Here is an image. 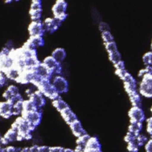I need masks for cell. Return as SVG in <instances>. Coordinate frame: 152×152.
Listing matches in <instances>:
<instances>
[{
  "label": "cell",
  "mask_w": 152,
  "mask_h": 152,
  "mask_svg": "<svg viewBox=\"0 0 152 152\" xmlns=\"http://www.w3.org/2000/svg\"><path fill=\"white\" fill-rule=\"evenodd\" d=\"M21 116L24 118L33 127L36 128L40 123L42 118V112L41 109H37L36 110L24 112Z\"/></svg>",
  "instance_id": "277c9868"
},
{
  "label": "cell",
  "mask_w": 152,
  "mask_h": 152,
  "mask_svg": "<svg viewBox=\"0 0 152 152\" xmlns=\"http://www.w3.org/2000/svg\"><path fill=\"white\" fill-rule=\"evenodd\" d=\"M124 83V87L126 93L128 94L137 91V82L135 78L128 71L121 78Z\"/></svg>",
  "instance_id": "8992f818"
},
{
  "label": "cell",
  "mask_w": 152,
  "mask_h": 152,
  "mask_svg": "<svg viewBox=\"0 0 152 152\" xmlns=\"http://www.w3.org/2000/svg\"><path fill=\"white\" fill-rule=\"evenodd\" d=\"M28 152H39V145H33L29 147Z\"/></svg>",
  "instance_id": "7bdbcfd3"
},
{
  "label": "cell",
  "mask_w": 152,
  "mask_h": 152,
  "mask_svg": "<svg viewBox=\"0 0 152 152\" xmlns=\"http://www.w3.org/2000/svg\"><path fill=\"white\" fill-rule=\"evenodd\" d=\"M86 148L93 150H101L102 147L99 140L96 137H91L88 140L86 147Z\"/></svg>",
  "instance_id": "7402d4cb"
},
{
  "label": "cell",
  "mask_w": 152,
  "mask_h": 152,
  "mask_svg": "<svg viewBox=\"0 0 152 152\" xmlns=\"http://www.w3.org/2000/svg\"><path fill=\"white\" fill-rule=\"evenodd\" d=\"M42 63L52 72L53 75H59L62 73V67L61 64L57 62L52 56L46 57Z\"/></svg>",
  "instance_id": "52a82bcc"
},
{
  "label": "cell",
  "mask_w": 152,
  "mask_h": 152,
  "mask_svg": "<svg viewBox=\"0 0 152 152\" xmlns=\"http://www.w3.org/2000/svg\"><path fill=\"white\" fill-rule=\"evenodd\" d=\"M37 10H42V5L41 1L39 0H35L33 1L30 11H37Z\"/></svg>",
  "instance_id": "836d02e7"
},
{
  "label": "cell",
  "mask_w": 152,
  "mask_h": 152,
  "mask_svg": "<svg viewBox=\"0 0 152 152\" xmlns=\"http://www.w3.org/2000/svg\"><path fill=\"white\" fill-rule=\"evenodd\" d=\"M34 70L36 74L43 80H49L51 81L54 76L52 72L42 62H40Z\"/></svg>",
  "instance_id": "8fae6325"
},
{
  "label": "cell",
  "mask_w": 152,
  "mask_h": 152,
  "mask_svg": "<svg viewBox=\"0 0 152 152\" xmlns=\"http://www.w3.org/2000/svg\"><path fill=\"white\" fill-rule=\"evenodd\" d=\"M84 152H102V149L101 150H93V149H89V148H85Z\"/></svg>",
  "instance_id": "bcb514c9"
},
{
  "label": "cell",
  "mask_w": 152,
  "mask_h": 152,
  "mask_svg": "<svg viewBox=\"0 0 152 152\" xmlns=\"http://www.w3.org/2000/svg\"><path fill=\"white\" fill-rule=\"evenodd\" d=\"M139 92L147 98H152V74H147L142 78L140 84Z\"/></svg>",
  "instance_id": "3957f363"
},
{
  "label": "cell",
  "mask_w": 152,
  "mask_h": 152,
  "mask_svg": "<svg viewBox=\"0 0 152 152\" xmlns=\"http://www.w3.org/2000/svg\"><path fill=\"white\" fill-rule=\"evenodd\" d=\"M145 150L146 152H152V138L148 140L145 144Z\"/></svg>",
  "instance_id": "b9f144b4"
},
{
  "label": "cell",
  "mask_w": 152,
  "mask_h": 152,
  "mask_svg": "<svg viewBox=\"0 0 152 152\" xmlns=\"http://www.w3.org/2000/svg\"><path fill=\"white\" fill-rule=\"evenodd\" d=\"M147 141V138L145 135L142 134H139L137 135L134 142L139 147H141L143 145L145 144Z\"/></svg>",
  "instance_id": "f546056e"
},
{
  "label": "cell",
  "mask_w": 152,
  "mask_h": 152,
  "mask_svg": "<svg viewBox=\"0 0 152 152\" xmlns=\"http://www.w3.org/2000/svg\"><path fill=\"white\" fill-rule=\"evenodd\" d=\"M29 97V99L31 100L37 109H41L46 103L45 96L39 90L34 93Z\"/></svg>",
  "instance_id": "7c38bea8"
},
{
  "label": "cell",
  "mask_w": 152,
  "mask_h": 152,
  "mask_svg": "<svg viewBox=\"0 0 152 152\" xmlns=\"http://www.w3.org/2000/svg\"><path fill=\"white\" fill-rule=\"evenodd\" d=\"M43 45V37H30L24 46L31 49H36V48L42 46Z\"/></svg>",
  "instance_id": "e0dca14e"
},
{
  "label": "cell",
  "mask_w": 152,
  "mask_h": 152,
  "mask_svg": "<svg viewBox=\"0 0 152 152\" xmlns=\"http://www.w3.org/2000/svg\"><path fill=\"white\" fill-rule=\"evenodd\" d=\"M18 94H20L18 88L14 85H10L4 93L3 96L6 99V101L10 102Z\"/></svg>",
  "instance_id": "d6986e66"
},
{
  "label": "cell",
  "mask_w": 152,
  "mask_h": 152,
  "mask_svg": "<svg viewBox=\"0 0 152 152\" xmlns=\"http://www.w3.org/2000/svg\"><path fill=\"white\" fill-rule=\"evenodd\" d=\"M130 124L142 123L145 119V113L140 107L132 106L128 111Z\"/></svg>",
  "instance_id": "5b68a950"
},
{
  "label": "cell",
  "mask_w": 152,
  "mask_h": 152,
  "mask_svg": "<svg viewBox=\"0 0 152 152\" xmlns=\"http://www.w3.org/2000/svg\"><path fill=\"white\" fill-rule=\"evenodd\" d=\"M0 115L8 119L12 115V104L8 101L0 102Z\"/></svg>",
  "instance_id": "4fadbf2b"
},
{
  "label": "cell",
  "mask_w": 152,
  "mask_h": 152,
  "mask_svg": "<svg viewBox=\"0 0 152 152\" xmlns=\"http://www.w3.org/2000/svg\"><path fill=\"white\" fill-rule=\"evenodd\" d=\"M23 101L18 102L12 105V115H22L23 112Z\"/></svg>",
  "instance_id": "4316f807"
},
{
  "label": "cell",
  "mask_w": 152,
  "mask_h": 152,
  "mask_svg": "<svg viewBox=\"0 0 152 152\" xmlns=\"http://www.w3.org/2000/svg\"><path fill=\"white\" fill-rule=\"evenodd\" d=\"M69 127L74 135L78 138L86 134H87L86 130L82 126L81 122L77 119L69 125Z\"/></svg>",
  "instance_id": "9a60e30c"
},
{
  "label": "cell",
  "mask_w": 152,
  "mask_h": 152,
  "mask_svg": "<svg viewBox=\"0 0 152 152\" xmlns=\"http://www.w3.org/2000/svg\"><path fill=\"white\" fill-rule=\"evenodd\" d=\"M0 152H3V148L2 147L1 144H0Z\"/></svg>",
  "instance_id": "681fc988"
},
{
  "label": "cell",
  "mask_w": 152,
  "mask_h": 152,
  "mask_svg": "<svg viewBox=\"0 0 152 152\" xmlns=\"http://www.w3.org/2000/svg\"><path fill=\"white\" fill-rule=\"evenodd\" d=\"M61 23L60 21L54 17L48 18L43 22V26L45 31L52 33L58 29Z\"/></svg>",
  "instance_id": "30bf717a"
},
{
  "label": "cell",
  "mask_w": 152,
  "mask_h": 152,
  "mask_svg": "<svg viewBox=\"0 0 152 152\" xmlns=\"http://www.w3.org/2000/svg\"><path fill=\"white\" fill-rule=\"evenodd\" d=\"M109 55V59L110 61L114 65L118 62L120 61L121 59V54L119 52V50L117 49L116 50H114L113 52H111L110 53H108Z\"/></svg>",
  "instance_id": "d4e9b609"
},
{
  "label": "cell",
  "mask_w": 152,
  "mask_h": 152,
  "mask_svg": "<svg viewBox=\"0 0 152 152\" xmlns=\"http://www.w3.org/2000/svg\"><path fill=\"white\" fill-rule=\"evenodd\" d=\"M49 147L46 145L39 146V152H49Z\"/></svg>",
  "instance_id": "f6af8a7d"
},
{
  "label": "cell",
  "mask_w": 152,
  "mask_h": 152,
  "mask_svg": "<svg viewBox=\"0 0 152 152\" xmlns=\"http://www.w3.org/2000/svg\"><path fill=\"white\" fill-rule=\"evenodd\" d=\"M68 4L64 0L56 1L52 7V12L54 18L58 19L61 23L65 20L68 14L66 13Z\"/></svg>",
  "instance_id": "7a4b0ae2"
},
{
  "label": "cell",
  "mask_w": 152,
  "mask_h": 152,
  "mask_svg": "<svg viewBox=\"0 0 152 152\" xmlns=\"http://www.w3.org/2000/svg\"><path fill=\"white\" fill-rule=\"evenodd\" d=\"M39 90L46 97L54 100L60 97L51 81L49 80H43L37 86Z\"/></svg>",
  "instance_id": "6da1fadb"
},
{
  "label": "cell",
  "mask_w": 152,
  "mask_h": 152,
  "mask_svg": "<svg viewBox=\"0 0 152 152\" xmlns=\"http://www.w3.org/2000/svg\"><path fill=\"white\" fill-rule=\"evenodd\" d=\"M28 149H29V147H24V148H20V152H28Z\"/></svg>",
  "instance_id": "7dc6e473"
},
{
  "label": "cell",
  "mask_w": 152,
  "mask_h": 152,
  "mask_svg": "<svg viewBox=\"0 0 152 152\" xmlns=\"http://www.w3.org/2000/svg\"><path fill=\"white\" fill-rule=\"evenodd\" d=\"M20 148H17L12 145L7 146L5 148H3V152H20Z\"/></svg>",
  "instance_id": "f35d334b"
},
{
  "label": "cell",
  "mask_w": 152,
  "mask_h": 152,
  "mask_svg": "<svg viewBox=\"0 0 152 152\" xmlns=\"http://www.w3.org/2000/svg\"><path fill=\"white\" fill-rule=\"evenodd\" d=\"M42 10H37V11H30L29 13L31 17V18L33 21H41V16H42Z\"/></svg>",
  "instance_id": "1f68e13d"
},
{
  "label": "cell",
  "mask_w": 152,
  "mask_h": 152,
  "mask_svg": "<svg viewBox=\"0 0 152 152\" xmlns=\"http://www.w3.org/2000/svg\"><path fill=\"white\" fill-rule=\"evenodd\" d=\"M107 24L106 23H100V25H99V30L103 32V31H108L107 30L106 28H107Z\"/></svg>",
  "instance_id": "ee69618b"
},
{
  "label": "cell",
  "mask_w": 152,
  "mask_h": 152,
  "mask_svg": "<svg viewBox=\"0 0 152 152\" xmlns=\"http://www.w3.org/2000/svg\"><path fill=\"white\" fill-rule=\"evenodd\" d=\"M63 152H75L74 150L71 148H64Z\"/></svg>",
  "instance_id": "c3c4849f"
},
{
  "label": "cell",
  "mask_w": 152,
  "mask_h": 152,
  "mask_svg": "<svg viewBox=\"0 0 152 152\" xmlns=\"http://www.w3.org/2000/svg\"><path fill=\"white\" fill-rule=\"evenodd\" d=\"M139 148L135 142L128 143L127 145V150L129 152H138Z\"/></svg>",
  "instance_id": "8d00e7d4"
},
{
  "label": "cell",
  "mask_w": 152,
  "mask_h": 152,
  "mask_svg": "<svg viewBox=\"0 0 152 152\" xmlns=\"http://www.w3.org/2000/svg\"><path fill=\"white\" fill-rule=\"evenodd\" d=\"M142 62L145 66H152V52H148L144 54Z\"/></svg>",
  "instance_id": "4dcf8cb0"
},
{
  "label": "cell",
  "mask_w": 152,
  "mask_h": 152,
  "mask_svg": "<svg viewBox=\"0 0 152 152\" xmlns=\"http://www.w3.org/2000/svg\"><path fill=\"white\" fill-rule=\"evenodd\" d=\"M129 101L132 106H137L141 107L142 99L140 94L137 91L133 92L128 94Z\"/></svg>",
  "instance_id": "44dd1931"
},
{
  "label": "cell",
  "mask_w": 152,
  "mask_h": 152,
  "mask_svg": "<svg viewBox=\"0 0 152 152\" xmlns=\"http://www.w3.org/2000/svg\"><path fill=\"white\" fill-rule=\"evenodd\" d=\"M1 118H2V117H1V116L0 115V121H1Z\"/></svg>",
  "instance_id": "f5cc1de1"
},
{
  "label": "cell",
  "mask_w": 152,
  "mask_h": 152,
  "mask_svg": "<svg viewBox=\"0 0 152 152\" xmlns=\"http://www.w3.org/2000/svg\"><path fill=\"white\" fill-rule=\"evenodd\" d=\"M57 62L61 63L66 58V53L64 49L62 48H56L52 53L51 55Z\"/></svg>",
  "instance_id": "ffe728a7"
},
{
  "label": "cell",
  "mask_w": 152,
  "mask_h": 152,
  "mask_svg": "<svg viewBox=\"0 0 152 152\" xmlns=\"http://www.w3.org/2000/svg\"><path fill=\"white\" fill-rule=\"evenodd\" d=\"M147 74H152V66H145L144 68L140 69L138 72V76L139 77H143Z\"/></svg>",
  "instance_id": "d6a6232c"
},
{
  "label": "cell",
  "mask_w": 152,
  "mask_h": 152,
  "mask_svg": "<svg viewBox=\"0 0 152 152\" xmlns=\"http://www.w3.org/2000/svg\"><path fill=\"white\" fill-rule=\"evenodd\" d=\"M37 109L36 107L33 103L31 101V100H26L23 101V112H29L37 110Z\"/></svg>",
  "instance_id": "484cf974"
},
{
  "label": "cell",
  "mask_w": 152,
  "mask_h": 152,
  "mask_svg": "<svg viewBox=\"0 0 152 152\" xmlns=\"http://www.w3.org/2000/svg\"><path fill=\"white\" fill-rule=\"evenodd\" d=\"M136 137H137V135H135L129 132H128L124 137V140L126 142H127V144L133 142H134Z\"/></svg>",
  "instance_id": "d590c367"
},
{
  "label": "cell",
  "mask_w": 152,
  "mask_h": 152,
  "mask_svg": "<svg viewBox=\"0 0 152 152\" xmlns=\"http://www.w3.org/2000/svg\"><path fill=\"white\" fill-rule=\"evenodd\" d=\"M104 45H105L106 50H107V53H110L111 52H113V51L116 50L118 49L117 45H116V43H115V41L106 43Z\"/></svg>",
  "instance_id": "e575fe53"
},
{
  "label": "cell",
  "mask_w": 152,
  "mask_h": 152,
  "mask_svg": "<svg viewBox=\"0 0 152 152\" xmlns=\"http://www.w3.org/2000/svg\"><path fill=\"white\" fill-rule=\"evenodd\" d=\"M150 111H151V112L152 113V106H151V108H150Z\"/></svg>",
  "instance_id": "816d5d0a"
},
{
  "label": "cell",
  "mask_w": 152,
  "mask_h": 152,
  "mask_svg": "<svg viewBox=\"0 0 152 152\" xmlns=\"http://www.w3.org/2000/svg\"><path fill=\"white\" fill-rule=\"evenodd\" d=\"M52 104H53V106L59 112H62L66 108L69 107V105L64 100H62L61 97H59L58 99L53 100Z\"/></svg>",
  "instance_id": "603a6c76"
},
{
  "label": "cell",
  "mask_w": 152,
  "mask_h": 152,
  "mask_svg": "<svg viewBox=\"0 0 152 152\" xmlns=\"http://www.w3.org/2000/svg\"><path fill=\"white\" fill-rule=\"evenodd\" d=\"M113 65L115 69H125V64L122 60H121L120 61L118 62Z\"/></svg>",
  "instance_id": "ab89813d"
},
{
  "label": "cell",
  "mask_w": 152,
  "mask_h": 152,
  "mask_svg": "<svg viewBox=\"0 0 152 152\" xmlns=\"http://www.w3.org/2000/svg\"><path fill=\"white\" fill-rule=\"evenodd\" d=\"M150 48H151V50L152 52V40H151V45H150Z\"/></svg>",
  "instance_id": "f907efd6"
},
{
  "label": "cell",
  "mask_w": 152,
  "mask_h": 152,
  "mask_svg": "<svg viewBox=\"0 0 152 152\" xmlns=\"http://www.w3.org/2000/svg\"><path fill=\"white\" fill-rule=\"evenodd\" d=\"M90 137H91L88 134H86L77 138V140H76L77 145L85 148V147Z\"/></svg>",
  "instance_id": "83f0119b"
},
{
  "label": "cell",
  "mask_w": 152,
  "mask_h": 152,
  "mask_svg": "<svg viewBox=\"0 0 152 152\" xmlns=\"http://www.w3.org/2000/svg\"><path fill=\"white\" fill-rule=\"evenodd\" d=\"M28 32L30 37H43L45 32L43 22L41 21H33L28 26Z\"/></svg>",
  "instance_id": "9c48e42d"
},
{
  "label": "cell",
  "mask_w": 152,
  "mask_h": 152,
  "mask_svg": "<svg viewBox=\"0 0 152 152\" xmlns=\"http://www.w3.org/2000/svg\"><path fill=\"white\" fill-rule=\"evenodd\" d=\"M22 72L23 71L21 70L14 66L7 71L5 74L7 78L11 80L19 82L22 74Z\"/></svg>",
  "instance_id": "ac0fdd59"
},
{
  "label": "cell",
  "mask_w": 152,
  "mask_h": 152,
  "mask_svg": "<svg viewBox=\"0 0 152 152\" xmlns=\"http://www.w3.org/2000/svg\"><path fill=\"white\" fill-rule=\"evenodd\" d=\"M17 136H18L17 131L11 128L2 137V139L0 142V144L6 145L10 144V142L17 141Z\"/></svg>",
  "instance_id": "5bb4252c"
},
{
  "label": "cell",
  "mask_w": 152,
  "mask_h": 152,
  "mask_svg": "<svg viewBox=\"0 0 152 152\" xmlns=\"http://www.w3.org/2000/svg\"><path fill=\"white\" fill-rule=\"evenodd\" d=\"M147 131L152 138V116L147 119Z\"/></svg>",
  "instance_id": "74e56055"
},
{
  "label": "cell",
  "mask_w": 152,
  "mask_h": 152,
  "mask_svg": "<svg viewBox=\"0 0 152 152\" xmlns=\"http://www.w3.org/2000/svg\"><path fill=\"white\" fill-rule=\"evenodd\" d=\"M64 148L60 146L49 147V152H63Z\"/></svg>",
  "instance_id": "60d3db41"
},
{
  "label": "cell",
  "mask_w": 152,
  "mask_h": 152,
  "mask_svg": "<svg viewBox=\"0 0 152 152\" xmlns=\"http://www.w3.org/2000/svg\"><path fill=\"white\" fill-rule=\"evenodd\" d=\"M142 129V123H133L130 124L128 126V131L135 135L140 134V132Z\"/></svg>",
  "instance_id": "cb8c5ba5"
},
{
  "label": "cell",
  "mask_w": 152,
  "mask_h": 152,
  "mask_svg": "<svg viewBox=\"0 0 152 152\" xmlns=\"http://www.w3.org/2000/svg\"><path fill=\"white\" fill-rule=\"evenodd\" d=\"M102 38L104 44L115 41L114 37L110 31H104L102 32Z\"/></svg>",
  "instance_id": "f1b7e54d"
},
{
  "label": "cell",
  "mask_w": 152,
  "mask_h": 152,
  "mask_svg": "<svg viewBox=\"0 0 152 152\" xmlns=\"http://www.w3.org/2000/svg\"><path fill=\"white\" fill-rule=\"evenodd\" d=\"M61 115L64 119V120L66 122L67 124L69 125L78 119L77 115L75 113L71 110L70 107H68L60 112Z\"/></svg>",
  "instance_id": "2e32d148"
},
{
  "label": "cell",
  "mask_w": 152,
  "mask_h": 152,
  "mask_svg": "<svg viewBox=\"0 0 152 152\" xmlns=\"http://www.w3.org/2000/svg\"><path fill=\"white\" fill-rule=\"evenodd\" d=\"M51 83L59 94L65 93L68 91V81L61 75L55 76L52 78Z\"/></svg>",
  "instance_id": "ba28073f"
}]
</instances>
